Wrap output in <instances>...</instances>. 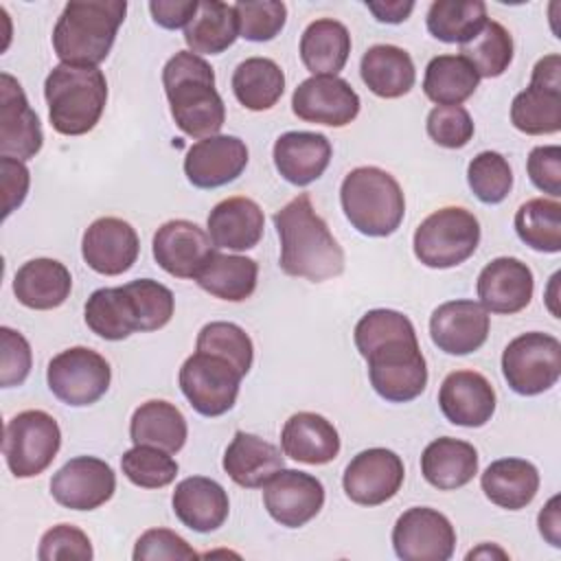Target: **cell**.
Returning <instances> with one entry per match:
<instances>
[{
    "label": "cell",
    "instance_id": "obj_1",
    "mask_svg": "<svg viewBox=\"0 0 561 561\" xmlns=\"http://www.w3.org/2000/svg\"><path fill=\"white\" fill-rule=\"evenodd\" d=\"M359 355L368 362L375 392L390 403H408L427 386V364L412 320L394 309L366 311L353 331Z\"/></svg>",
    "mask_w": 561,
    "mask_h": 561
},
{
    "label": "cell",
    "instance_id": "obj_2",
    "mask_svg": "<svg viewBox=\"0 0 561 561\" xmlns=\"http://www.w3.org/2000/svg\"><path fill=\"white\" fill-rule=\"evenodd\" d=\"M280 239V270L287 276L324 283L344 272V250L316 213L309 193L296 195L274 213Z\"/></svg>",
    "mask_w": 561,
    "mask_h": 561
},
{
    "label": "cell",
    "instance_id": "obj_3",
    "mask_svg": "<svg viewBox=\"0 0 561 561\" xmlns=\"http://www.w3.org/2000/svg\"><path fill=\"white\" fill-rule=\"evenodd\" d=\"M162 85L180 131L199 140L219 134L226 107L215 88V72L202 55L175 53L162 68Z\"/></svg>",
    "mask_w": 561,
    "mask_h": 561
},
{
    "label": "cell",
    "instance_id": "obj_4",
    "mask_svg": "<svg viewBox=\"0 0 561 561\" xmlns=\"http://www.w3.org/2000/svg\"><path fill=\"white\" fill-rule=\"evenodd\" d=\"M125 13V0L68 2L53 28L55 55L61 64L99 66L110 55Z\"/></svg>",
    "mask_w": 561,
    "mask_h": 561
},
{
    "label": "cell",
    "instance_id": "obj_5",
    "mask_svg": "<svg viewBox=\"0 0 561 561\" xmlns=\"http://www.w3.org/2000/svg\"><path fill=\"white\" fill-rule=\"evenodd\" d=\"M48 118L57 134L92 131L107 103V81L96 66H55L44 81Z\"/></svg>",
    "mask_w": 561,
    "mask_h": 561
},
{
    "label": "cell",
    "instance_id": "obj_6",
    "mask_svg": "<svg viewBox=\"0 0 561 561\" xmlns=\"http://www.w3.org/2000/svg\"><path fill=\"white\" fill-rule=\"evenodd\" d=\"M340 202L351 226L366 237L392 234L405 215L399 182L379 167H357L340 186Z\"/></svg>",
    "mask_w": 561,
    "mask_h": 561
},
{
    "label": "cell",
    "instance_id": "obj_7",
    "mask_svg": "<svg viewBox=\"0 0 561 561\" xmlns=\"http://www.w3.org/2000/svg\"><path fill=\"white\" fill-rule=\"evenodd\" d=\"M480 243V221L462 206H445L427 215L414 230V256L434 270L465 263Z\"/></svg>",
    "mask_w": 561,
    "mask_h": 561
},
{
    "label": "cell",
    "instance_id": "obj_8",
    "mask_svg": "<svg viewBox=\"0 0 561 561\" xmlns=\"http://www.w3.org/2000/svg\"><path fill=\"white\" fill-rule=\"evenodd\" d=\"M61 447V430L44 410L18 412L4 425L2 454L15 478H33L50 467Z\"/></svg>",
    "mask_w": 561,
    "mask_h": 561
},
{
    "label": "cell",
    "instance_id": "obj_9",
    "mask_svg": "<svg viewBox=\"0 0 561 561\" xmlns=\"http://www.w3.org/2000/svg\"><path fill=\"white\" fill-rule=\"evenodd\" d=\"M502 375L522 397L550 390L561 377V342L541 331L517 335L502 353Z\"/></svg>",
    "mask_w": 561,
    "mask_h": 561
},
{
    "label": "cell",
    "instance_id": "obj_10",
    "mask_svg": "<svg viewBox=\"0 0 561 561\" xmlns=\"http://www.w3.org/2000/svg\"><path fill=\"white\" fill-rule=\"evenodd\" d=\"M112 368L103 355L88 346H70L57 353L46 368L50 392L66 405L96 403L110 388Z\"/></svg>",
    "mask_w": 561,
    "mask_h": 561
},
{
    "label": "cell",
    "instance_id": "obj_11",
    "mask_svg": "<svg viewBox=\"0 0 561 561\" xmlns=\"http://www.w3.org/2000/svg\"><path fill=\"white\" fill-rule=\"evenodd\" d=\"M243 375L228 359L195 351L180 368V388L202 416H221L232 410Z\"/></svg>",
    "mask_w": 561,
    "mask_h": 561
},
{
    "label": "cell",
    "instance_id": "obj_12",
    "mask_svg": "<svg viewBox=\"0 0 561 561\" xmlns=\"http://www.w3.org/2000/svg\"><path fill=\"white\" fill-rule=\"evenodd\" d=\"M511 123L528 136L557 134L561 129V57H541L530 75L526 90L511 103Z\"/></svg>",
    "mask_w": 561,
    "mask_h": 561
},
{
    "label": "cell",
    "instance_id": "obj_13",
    "mask_svg": "<svg viewBox=\"0 0 561 561\" xmlns=\"http://www.w3.org/2000/svg\"><path fill=\"white\" fill-rule=\"evenodd\" d=\"M392 546L403 561H447L456 548V530L440 511L412 506L399 515Z\"/></svg>",
    "mask_w": 561,
    "mask_h": 561
},
{
    "label": "cell",
    "instance_id": "obj_14",
    "mask_svg": "<svg viewBox=\"0 0 561 561\" xmlns=\"http://www.w3.org/2000/svg\"><path fill=\"white\" fill-rule=\"evenodd\" d=\"M405 478V467L399 454L386 447L359 451L344 469L342 486L351 502L359 506H379L392 500Z\"/></svg>",
    "mask_w": 561,
    "mask_h": 561
},
{
    "label": "cell",
    "instance_id": "obj_15",
    "mask_svg": "<svg viewBox=\"0 0 561 561\" xmlns=\"http://www.w3.org/2000/svg\"><path fill=\"white\" fill-rule=\"evenodd\" d=\"M263 504L280 526L300 528L324 506V486L307 471L283 467L263 484Z\"/></svg>",
    "mask_w": 561,
    "mask_h": 561
},
{
    "label": "cell",
    "instance_id": "obj_16",
    "mask_svg": "<svg viewBox=\"0 0 561 561\" xmlns=\"http://www.w3.org/2000/svg\"><path fill=\"white\" fill-rule=\"evenodd\" d=\"M116 491L114 469L94 456L70 458L50 480V495L72 511H94Z\"/></svg>",
    "mask_w": 561,
    "mask_h": 561
},
{
    "label": "cell",
    "instance_id": "obj_17",
    "mask_svg": "<svg viewBox=\"0 0 561 561\" xmlns=\"http://www.w3.org/2000/svg\"><path fill=\"white\" fill-rule=\"evenodd\" d=\"M359 96L342 77H309L291 94V110L305 123L344 127L359 114Z\"/></svg>",
    "mask_w": 561,
    "mask_h": 561
},
{
    "label": "cell",
    "instance_id": "obj_18",
    "mask_svg": "<svg viewBox=\"0 0 561 561\" xmlns=\"http://www.w3.org/2000/svg\"><path fill=\"white\" fill-rule=\"evenodd\" d=\"M156 263L175 278H195L206 261L213 256L215 245L210 234L188 219H171L153 234Z\"/></svg>",
    "mask_w": 561,
    "mask_h": 561
},
{
    "label": "cell",
    "instance_id": "obj_19",
    "mask_svg": "<svg viewBox=\"0 0 561 561\" xmlns=\"http://www.w3.org/2000/svg\"><path fill=\"white\" fill-rule=\"evenodd\" d=\"M44 145L42 123L31 110L18 79L0 75V153L15 160H31Z\"/></svg>",
    "mask_w": 561,
    "mask_h": 561
},
{
    "label": "cell",
    "instance_id": "obj_20",
    "mask_svg": "<svg viewBox=\"0 0 561 561\" xmlns=\"http://www.w3.org/2000/svg\"><path fill=\"white\" fill-rule=\"evenodd\" d=\"M248 167V147L241 138L215 134L188 147L184 175L197 188H219L237 180Z\"/></svg>",
    "mask_w": 561,
    "mask_h": 561
},
{
    "label": "cell",
    "instance_id": "obj_21",
    "mask_svg": "<svg viewBox=\"0 0 561 561\" xmlns=\"http://www.w3.org/2000/svg\"><path fill=\"white\" fill-rule=\"evenodd\" d=\"M140 252V241L134 226L121 217H99L81 239V256L90 270L103 276L127 272Z\"/></svg>",
    "mask_w": 561,
    "mask_h": 561
},
{
    "label": "cell",
    "instance_id": "obj_22",
    "mask_svg": "<svg viewBox=\"0 0 561 561\" xmlns=\"http://www.w3.org/2000/svg\"><path fill=\"white\" fill-rule=\"evenodd\" d=\"M489 311L476 300H449L430 316V337L447 355H469L489 337Z\"/></svg>",
    "mask_w": 561,
    "mask_h": 561
},
{
    "label": "cell",
    "instance_id": "obj_23",
    "mask_svg": "<svg viewBox=\"0 0 561 561\" xmlns=\"http://www.w3.org/2000/svg\"><path fill=\"white\" fill-rule=\"evenodd\" d=\"M480 305L491 313L511 316L526 309L533 300V270L515 256H497L478 274Z\"/></svg>",
    "mask_w": 561,
    "mask_h": 561
},
{
    "label": "cell",
    "instance_id": "obj_24",
    "mask_svg": "<svg viewBox=\"0 0 561 561\" xmlns=\"http://www.w3.org/2000/svg\"><path fill=\"white\" fill-rule=\"evenodd\" d=\"M438 405L449 423L482 427L495 412V390L491 381L476 370H454L440 383Z\"/></svg>",
    "mask_w": 561,
    "mask_h": 561
},
{
    "label": "cell",
    "instance_id": "obj_25",
    "mask_svg": "<svg viewBox=\"0 0 561 561\" xmlns=\"http://www.w3.org/2000/svg\"><path fill=\"white\" fill-rule=\"evenodd\" d=\"M331 140L318 131H285L274 142V167L294 186L316 182L331 162Z\"/></svg>",
    "mask_w": 561,
    "mask_h": 561
},
{
    "label": "cell",
    "instance_id": "obj_26",
    "mask_svg": "<svg viewBox=\"0 0 561 561\" xmlns=\"http://www.w3.org/2000/svg\"><path fill=\"white\" fill-rule=\"evenodd\" d=\"M175 517L195 533H213L228 519L230 502L226 489L204 476H191L175 484L173 497Z\"/></svg>",
    "mask_w": 561,
    "mask_h": 561
},
{
    "label": "cell",
    "instance_id": "obj_27",
    "mask_svg": "<svg viewBox=\"0 0 561 561\" xmlns=\"http://www.w3.org/2000/svg\"><path fill=\"white\" fill-rule=\"evenodd\" d=\"M206 228L215 248L224 250H250L254 248L265 228L261 206L250 197H228L213 206Z\"/></svg>",
    "mask_w": 561,
    "mask_h": 561
},
{
    "label": "cell",
    "instance_id": "obj_28",
    "mask_svg": "<svg viewBox=\"0 0 561 561\" xmlns=\"http://www.w3.org/2000/svg\"><path fill=\"white\" fill-rule=\"evenodd\" d=\"M280 447L296 462L327 465L340 454V434L322 414L296 412L283 425Z\"/></svg>",
    "mask_w": 561,
    "mask_h": 561
},
{
    "label": "cell",
    "instance_id": "obj_29",
    "mask_svg": "<svg viewBox=\"0 0 561 561\" xmlns=\"http://www.w3.org/2000/svg\"><path fill=\"white\" fill-rule=\"evenodd\" d=\"M72 289L68 267L55 259H31L13 276V294L28 309L48 311L61 307Z\"/></svg>",
    "mask_w": 561,
    "mask_h": 561
},
{
    "label": "cell",
    "instance_id": "obj_30",
    "mask_svg": "<svg viewBox=\"0 0 561 561\" xmlns=\"http://www.w3.org/2000/svg\"><path fill=\"white\" fill-rule=\"evenodd\" d=\"M224 471L243 489H261L285 467L280 449L256 434L237 432L224 454Z\"/></svg>",
    "mask_w": 561,
    "mask_h": 561
},
{
    "label": "cell",
    "instance_id": "obj_31",
    "mask_svg": "<svg viewBox=\"0 0 561 561\" xmlns=\"http://www.w3.org/2000/svg\"><path fill=\"white\" fill-rule=\"evenodd\" d=\"M421 473L438 491L460 489L478 473V451L460 438H436L421 454Z\"/></svg>",
    "mask_w": 561,
    "mask_h": 561
},
{
    "label": "cell",
    "instance_id": "obj_32",
    "mask_svg": "<svg viewBox=\"0 0 561 561\" xmlns=\"http://www.w3.org/2000/svg\"><path fill=\"white\" fill-rule=\"evenodd\" d=\"M366 88L381 99H399L414 88L416 70L408 50L392 44L370 46L359 61Z\"/></svg>",
    "mask_w": 561,
    "mask_h": 561
},
{
    "label": "cell",
    "instance_id": "obj_33",
    "mask_svg": "<svg viewBox=\"0 0 561 561\" xmlns=\"http://www.w3.org/2000/svg\"><path fill=\"white\" fill-rule=\"evenodd\" d=\"M480 486L495 506L506 511L526 508L539 491V471L524 458L493 460L480 476Z\"/></svg>",
    "mask_w": 561,
    "mask_h": 561
},
{
    "label": "cell",
    "instance_id": "obj_34",
    "mask_svg": "<svg viewBox=\"0 0 561 561\" xmlns=\"http://www.w3.org/2000/svg\"><path fill=\"white\" fill-rule=\"evenodd\" d=\"M348 55L351 33L333 18L311 22L300 37V59L313 77H337L346 66Z\"/></svg>",
    "mask_w": 561,
    "mask_h": 561
},
{
    "label": "cell",
    "instance_id": "obj_35",
    "mask_svg": "<svg viewBox=\"0 0 561 561\" xmlns=\"http://www.w3.org/2000/svg\"><path fill=\"white\" fill-rule=\"evenodd\" d=\"M188 436L184 414L169 401L151 399L140 403L129 421V438L134 445H149L175 454Z\"/></svg>",
    "mask_w": 561,
    "mask_h": 561
},
{
    "label": "cell",
    "instance_id": "obj_36",
    "mask_svg": "<svg viewBox=\"0 0 561 561\" xmlns=\"http://www.w3.org/2000/svg\"><path fill=\"white\" fill-rule=\"evenodd\" d=\"M259 265L250 256L213 252L206 265L195 276L197 285L210 296L228 302H241L256 289Z\"/></svg>",
    "mask_w": 561,
    "mask_h": 561
},
{
    "label": "cell",
    "instance_id": "obj_37",
    "mask_svg": "<svg viewBox=\"0 0 561 561\" xmlns=\"http://www.w3.org/2000/svg\"><path fill=\"white\" fill-rule=\"evenodd\" d=\"M85 324L103 340L118 342L140 331L138 313L129 291L123 287H101L90 294L83 311Z\"/></svg>",
    "mask_w": 561,
    "mask_h": 561
},
{
    "label": "cell",
    "instance_id": "obj_38",
    "mask_svg": "<svg viewBox=\"0 0 561 561\" xmlns=\"http://www.w3.org/2000/svg\"><path fill=\"white\" fill-rule=\"evenodd\" d=\"M237 101L252 112L272 110L285 92V75L274 59L248 57L232 72Z\"/></svg>",
    "mask_w": 561,
    "mask_h": 561
},
{
    "label": "cell",
    "instance_id": "obj_39",
    "mask_svg": "<svg viewBox=\"0 0 561 561\" xmlns=\"http://www.w3.org/2000/svg\"><path fill=\"white\" fill-rule=\"evenodd\" d=\"M239 37L234 7L217 0H204L184 28V42L195 55H219Z\"/></svg>",
    "mask_w": 561,
    "mask_h": 561
},
{
    "label": "cell",
    "instance_id": "obj_40",
    "mask_svg": "<svg viewBox=\"0 0 561 561\" xmlns=\"http://www.w3.org/2000/svg\"><path fill=\"white\" fill-rule=\"evenodd\" d=\"M480 77L460 55H438L430 59L423 77V92L436 105H460L478 88Z\"/></svg>",
    "mask_w": 561,
    "mask_h": 561
},
{
    "label": "cell",
    "instance_id": "obj_41",
    "mask_svg": "<svg viewBox=\"0 0 561 561\" xmlns=\"http://www.w3.org/2000/svg\"><path fill=\"white\" fill-rule=\"evenodd\" d=\"M482 0H436L430 4L425 24L430 35L445 44H465L486 24Z\"/></svg>",
    "mask_w": 561,
    "mask_h": 561
},
{
    "label": "cell",
    "instance_id": "obj_42",
    "mask_svg": "<svg viewBox=\"0 0 561 561\" xmlns=\"http://www.w3.org/2000/svg\"><path fill=\"white\" fill-rule=\"evenodd\" d=\"M515 230L528 248L557 254L561 250V204L546 197L524 202L515 213Z\"/></svg>",
    "mask_w": 561,
    "mask_h": 561
},
{
    "label": "cell",
    "instance_id": "obj_43",
    "mask_svg": "<svg viewBox=\"0 0 561 561\" xmlns=\"http://www.w3.org/2000/svg\"><path fill=\"white\" fill-rule=\"evenodd\" d=\"M460 57L473 66L480 79H495L513 61V37L500 22L486 20L476 37L460 44Z\"/></svg>",
    "mask_w": 561,
    "mask_h": 561
},
{
    "label": "cell",
    "instance_id": "obj_44",
    "mask_svg": "<svg viewBox=\"0 0 561 561\" xmlns=\"http://www.w3.org/2000/svg\"><path fill=\"white\" fill-rule=\"evenodd\" d=\"M195 351L213 353L228 359L230 364L237 366V370L243 377L250 373L254 359V346L250 335L239 324L224 320L208 322L202 327V331L197 333Z\"/></svg>",
    "mask_w": 561,
    "mask_h": 561
},
{
    "label": "cell",
    "instance_id": "obj_45",
    "mask_svg": "<svg viewBox=\"0 0 561 561\" xmlns=\"http://www.w3.org/2000/svg\"><path fill=\"white\" fill-rule=\"evenodd\" d=\"M125 478L140 489L169 486L178 476V462L169 451L149 445H134L121 458Z\"/></svg>",
    "mask_w": 561,
    "mask_h": 561
},
{
    "label": "cell",
    "instance_id": "obj_46",
    "mask_svg": "<svg viewBox=\"0 0 561 561\" xmlns=\"http://www.w3.org/2000/svg\"><path fill=\"white\" fill-rule=\"evenodd\" d=\"M467 182L482 204H500L513 188V171L502 153L480 151L467 167Z\"/></svg>",
    "mask_w": 561,
    "mask_h": 561
},
{
    "label": "cell",
    "instance_id": "obj_47",
    "mask_svg": "<svg viewBox=\"0 0 561 561\" xmlns=\"http://www.w3.org/2000/svg\"><path fill=\"white\" fill-rule=\"evenodd\" d=\"M125 289L134 300L140 331H158L169 324L175 311V298L167 285L153 278H138L127 283Z\"/></svg>",
    "mask_w": 561,
    "mask_h": 561
},
{
    "label": "cell",
    "instance_id": "obj_48",
    "mask_svg": "<svg viewBox=\"0 0 561 561\" xmlns=\"http://www.w3.org/2000/svg\"><path fill=\"white\" fill-rule=\"evenodd\" d=\"M232 7L237 15L239 37L248 42H270L283 31L287 22V7L278 0L237 2Z\"/></svg>",
    "mask_w": 561,
    "mask_h": 561
},
{
    "label": "cell",
    "instance_id": "obj_49",
    "mask_svg": "<svg viewBox=\"0 0 561 561\" xmlns=\"http://www.w3.org/2000/svg\"><path fill=\"white\" fill-rule=\"evenodd\" d=\"M427 136L445 147L460 149L473 138V121L471 114L462 105H436L427 114Z\"/></svg>",
    "mask_w": 561,
    "mask_h": 561
},
{
    "label": "cell",
    "instance_id": "obj_50",
    "mask_svg": "<svg viewBox=\"0 0 561 561\" xmlns=\"http://www.w3.org/2000/svg\"><path fill=\"white\" fill-rule=\"evenodd\" d=\"M39 561H59V559H77V561H90L94 557L90 537L72 526V524H57L48 528L37 548Z\"/></svg>",
    "mask_w": 561,
    "mask_h": 561
},
{
    "label": "cell",
    "instance_id": "obj_51",
    "mask_svg": "<svg viewBox=\"0 0 561 561\" xmlns=\"http://www.w3.org/2000/svg\"><path fill=\"white\" fill-rule=\"evenodd\" d=\"M0 386L13 388L24 383L33 366L28 340L11 327H0Z\"/></svg>",
    "mask_w": 561,
    "mask_h": 561
},
{
    "label": "cell",
    "instance_id": "obj_52",
    "mask_svg": "<svg viewBox=\"0 0 561 561\" xmlns=\"http://www.w3.org/2000/svg\"><path fill=\"white\" fill-rule=\"evenodd\" d=\"M134 561H160V559H197V552L169 528L145 530L134 546Z\"/></svg>",
    "mask_w": 561,
    "mask_h": 561
},
{
    "label": "cell",
    "instance_id": "obj_53",
    "mask_svg": "<svg viewBox=\"0 0 561 561\" xmlns=\"http://www.w3.org/2000/svg\"><path fill=\"white\" fill-rule=\"evenodd\" d=\"M528 178L530 182L548 193L550 197H559L561 195V147L559 145H541L535 147L528 153Z\"/></svg>",
    "mask_w": 561,
    "mask_h": 561
},
{
    "label": "cell",
    "instance_id": "obj_54",
    "mask_svg": "<svg viewBox=\"0 0 561 561\" xmlns=\"http://www.w3.org/2000/svg\"><path fill=\"white\" fill-rule=\"evenodd\" d=\"M0 173H2V197H4L2 217L7 219L26 199L31 173L22 160L9 158V156L0 158Z\"/></svg>",
    "mask_w": 561,
    "mask_h": 561
},
{
    "label": "cell",
    "instance_id": "obj_55",
    "mask_svg": "<svg viewBox=\"0 0 561 561\" xmlns=\"http://www.w3.org/2000/svg\"><path fill=\"white\" fill-rule=\"evenodd\" d=\"M199 2L195 0H151L149 11L151 18L158 26L175 31V28H186L193 15L197 13Z\"/></svg>",
    "mask_w": 561,
    "mask_h": 561
},
{
    "label": "cell",
    "instance_id": "obj_56",
    "mask_svg": "<svg viewBox=\"0 0 561 561\" xmlns=\"http://www.w3.org/2000/svg\"><path fill=\"white\" fill-rule=\"evenodd\" d=\"M537 524H539V533L541 537L554 546V548H561V517H559V495H552L548 500V504L539 511V517H537Z\"/></svg>",
    "mask_w": 561,
    "mask_h": 561
},
{
    "label": "cell",
    "instance_id": "obj_57",
    "mask_svg": "<svg viewBox=\"0 0 561 561\" xmlns=\"http://www.w3.org/2000/svg\"><path fill=\"white\" fill-rule=\"evenodd\" d=\"M368 11L375 15L377 22H386V24H399L403 20H408V15L414 9V2H366Z\"/></svg>",
    "mask_w": 561,
    "mask_h": 561
},
{
    "label": "cell",
    "instance_id": "obj_58",
    "mask_svg": "<svg viewBox=\"0 0 561 561\" xmlns=\"http://www.w3.org/2000/svg\"><path fill=\"white\" fill-rule=\"evenodd\" d=\"M480 557H500V559H506L508 554H506L504 550H500L497 546H491V543H482L480 548H476V550H471V552L467 554V559H480Z\"/></svg>",
    "mask_w": 561,
    "mask_h": 561
}]
</instances>
